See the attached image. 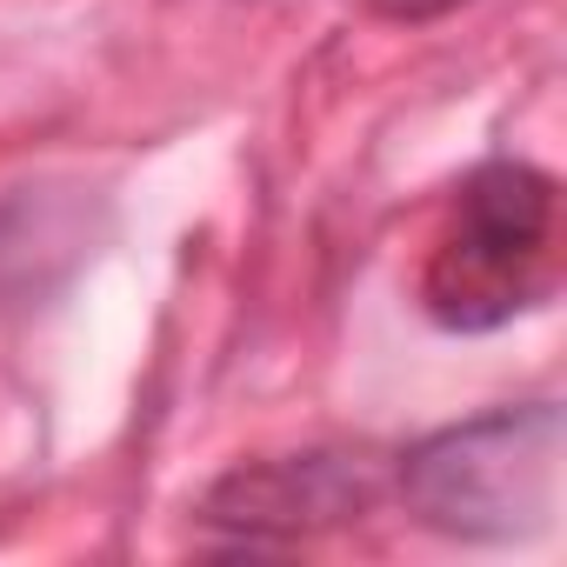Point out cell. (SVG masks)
I'll return each mask as SVG.
<instances>
[{
  "label": "cell",
  "mask_w": 567,
  "mask_h": 567,
  "mask_svg": "<svg viewBox=\"0 0 567 567\" xmlns=\"http://www.w3.org/2000/svg\"><path fill=\"white\" fill-rule=\"evenodd\" d=\"M374 501H381V467L368 454L321 447V454H280L220 474L200 494L194 520L227 534L234 547H288L301 534L361 520Z\"/></svg>",
  "instance_id": "3"
},
{
  "label": "cell",
  "mask_w": 567,
  "mask_h": 567,
  "mask_svg": "<svg viewBox=\"0 0 567 567\" xmlns=\"http://www.w3.org/2000/svg\"><path fill=\"white\" fill-rule=\"evenodd\" d=\"M567 421L554 401L454 421L401 454V501L421 527L474 547L534 540L560 507Z\"/></svg>",
  "instance_id": "1"
},
{
  "label": "cell",
  "mask_w": 567,
  "mask_h": 567,
  "mask_svg": "<svg viewBox=\"0 0 567 567\" xmlns=\"http://www.w3.org/2000/svg\"><path fill=\"white\" fill-rule=\"evenodd\" d=\"M560 187L527 161H487L461 181L454 214L427 254L421 308L447 334H487L554 295Z\"/></svg>",
  "instance_id": "2"
},
{
  "label": "cell",
  "mask_w": 567,
  "mask_h": 567,
  "mask_svg": "<svg viewBox=\"0 0 567 567\" xmlns=\"http://www.w3.org/2000/svg\"><path fill=\"white\" fill-rule=\"evenodd\" d=\"M454 8H467V0H368V14H381V21H401V28L441 21V14H454Z\"/></svg>",
  "instance_id": "4"
}]
</instances>
